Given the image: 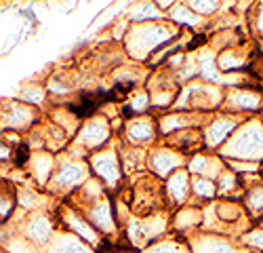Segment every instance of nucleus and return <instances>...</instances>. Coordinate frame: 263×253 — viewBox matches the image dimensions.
<instances>
[{"instance_id":"obj_21","label":"nucleus","mask_w":263,"mask_h":253,"mask_svg":"<svg viewBox=\"0 0 263 253\" xmlns=\"http://www.w3.org/2000/svg\"><path fill=\"white\" fill-rule=\"evenodd\" d=\"M200 228H202V207L200 205L187 203L179 209H175V213L171 215V230L181 239L196 234Z\"/></svg>"},{"instance_id":"obj_9","label":"nucleus","mask_w":263,"mask_h":253,"mask_svg":"<svg viewBox=\"0 0 263 253\" xmlns=\"http://www.w3.org/2000/svg\"><path fill=\"white\" fill-rule=\"evenodd\" d=\"M42 118H45L42 110L19 101L17 97L0 101V131H13L26 135Z\"/></svg>"},{"instance_id":"obj_31","label":"nucleus","mask_w":263,"mask_h":253,"mask_svg":"<svg viewBox=\"0 0 263 253\" xmlns=\"http://www.w3.org/2000/svg\"><path fill=\"white\" fill-rule=\"evenodd\" d=\"M126 19L130 24H147V21L166 19V13L158 9L154 0H137V3L126 11Z\"/></svg>"},{"instance_id":"obj_24","label":"nucleus","mask_w":263,"mask_h":253,"mask_svg":"<svg viewBox=\"0 0 263 253\" xmlns=\"http://www.w3.org/2000/svg\"><path fill=\"white\" fill-rule=\"evenodd\" d=\"M162 143H166L168 148H173V150L181 152L183 156H192L196 152L204 150V139H202V129H198V127H192V129H183V131H177L173 133L168 137H162L160 139Z\"/></svg>"},{"instance_id":"obj_1","label":"nucleus","mask_w":263,"mask_h":253,"mask_svg":"<svg viewBox=\"0 0 263 253\" xmlns=\"http://www.w3.org/2000/svg\"><path fill=\"white\" fill-rule=\"evenodd\" d=\"M181 30L175 24H171L168 19L147 21V24H130L122 40V51L126 59L145 66V61L152 53L166 45V42H171L173 38H177Z\"/></svg>"},{"instance_id":"obj_41","label":"nucleus","mask_w":263,"mask_h":253,"mask_svg":"<svg viewBox=\"0 0 263 253\" xmlns=\"http://www.w3.org/2000/svg\"><path fill=\"white\" fill-rule=\"evenodd\" d=\"M0 253H9V251H7L5 247H0Z\"/></svg>"},{"instance_id":"obj_8","label":"nucleus","mask_w":263,"mask_h":253,"mask_svg":"<svg viewBox=\"0 0 263 253\" xmlns=\"http://www.w3.org/2000/svg\"><path fill=\"white\" fill-rule=\"evenodd\" d=\"M89 169L91 175L97 177L107 192H116V190L124 184V173L120 167V156H118V143H107L101 150L93 152L89 158Z\"/></svg>"},{"instance_id":"obj_20","label":"nucleus","mask_w":263,"mask_h":253,"mask_svg":"<svg viewBox=\"0 0 263 253\" xmlns=\"http://www.w3.org/2000/svg\"><path fill=\"white\" fill-rule=\"evenodd\" d=\"M162 184L168 209H179L192 201V175L185 167L171 173L166 179H162Z\"/></svg>"},{"instance_id":"obj_10","label":"nucleus","mask_w":263,"mask_h":253,"mask_svg":"<svg viewBox=\"0 0 263 253\" xmlns=\"http://www.w3.org/2000/svg\"><path fill=\"white\" fill-rule=\"evenodd\" d=\"M21 213L24 215H21V220H17L15 230L42 251L51 243V239L55 237V232L59 228L55 220V211H34V213L21 211Z\"/></svg>"},{"instance_id":"obj_19","label":"nucleus","mask_w":263,"mask_h":253,"mask_svg":"<svg viewBox=\"0 0 263 253\" xmlns=\"http://www.w3.org/2000/svg\"><path fill=\"white\" fill-rule=\"evenodd\" d=\"M253 51H255V45H251V42H242V45H236V47H230V49L215 53L217 70L221 74H245L247 68H249Z\"/></svg>"},{"instance_id":"obj_25","label":"nucleus","mask_w":263,"mask_h":253,"mask_svg":"<svg viewBox=\"0 0 263 253\" xmlns=\"http://www.w3.org/2000/svg\"><path fill=\"white\" fill-rule=\"evenodd\" d=\"M118 156H120V167L124 177H133L139 175L147 169V150L145 148H135L122 143L118 139Z\"/></svg>"},{"instance_id":"obj_15","label":"nucleus","mask_w":263,"mask_h":253,"mask_svg":"<svg viewBox=\"0 0 263 253\" xmlns=\"http://www.w3.org/2000/svg\"><path fill=\"white\" fill-rule=\"evenodd\" d=\"M80 211L103 239H114L120 234V226H118V220L114 213V203L109 194H105L103 198H99L91 205H86Z\"/></svg>"},{"instance_id":"obj_14","label":"nucleus","mask_w":263,"mask_h":253,"mask_svg":"<svg viewBox=\"0 0 263 253\" xmlns=\"http://www.w3.org/2000/svg\"><path fill=\"white\" fill-rule=\"evenodd\" d=\"M242 120H245L242 116H236V114H230V112H223V110L209 114L206 122L202 124L204 150L219 152V148L234 135V131L238 129Z\"/></svg>"},{"instance_id":"obj_29","label":"nucleus","mask_w":263,"mask_h":253,"mask_svg":"<svg viewBox=\"0 0 263 253\" xmlns=\"http://www.w3.org/2000/svg\"><path fill=\"white\" fill-rule=\"evenodd\" d=\"M217 184V198H234V201H240L245 194V182L242 177H240L238 173H234L230 167H226L221 173H219V177L215 179Z\"/></svg>"},{"instance_id":"obj_34","label":"nucleus","mask_w":263,"mask_h":253,"mask_svg":"<svg viewBox=\"0 0 263 253\" xmlns=\"http://www.w3.org/2000/svg\"><path fill=\"white\" fill-rule=\"evenodd\" d=\"M217 198V184L215 179L209 177H198V175H192V201L194 203H213Z\"/></svg>"},{"instance_id":"obj_12","label":"nucleus","mask_w":263,"mask_h":253,"mask_svg":"<svg viewBox=\"0 0 263 253\" xmlns=\"http://www.w3.org/2000/svg\"><path fill=\"white\" fill-rule=\"evenodd\" d=\"M55 220H57V226L65 232H70V234L78 237L80 241H84L89 247L97 249L103 241V237L99 234V232L91 226V222L84 218V213L80 209L68 205V203H63L55 209Z\"/></svg>"},{"instance_id":"obj_26","label":"nucleus","mask_w":263,"mask_h":253,"mask_svg":"<svg viewBox=\"0 0 263 253\" xmlns=\"http://www.w3.org/2000/svg\"><path fill=\"white\" fill-rule=\"evenodd\" d=\"M166 19L171 21V24L177 26L181 32H204V24L209 21V19L200 17L198 13H194L183 0L177 3L166 13Z\"/></svg>"},{"instance_id":"obj_42","label":"nucleus","mask_w":263,"mask_h":253,"mask_svg":"<svg viewBox=\"0 0 263 253\" xmlns=\"http://www.w3.org/2000/svg\"><path fill=\"white\" fill-rule=\"evenodd\" d=\"M259 175H261V179H263V162H261V173H259Z\"/></svg>"},{"instance_id":"obj_36","label":"nucleus","mask_w":263,"mask_h":253,"mask_svg":"<svg viewBox=\"0 0 263 253\" xmlns=\"http://www.w3.org/2000/svg\"><path fill=\"white\" fill-rule=\"evenodd\" d=\"M247 26L251 36L263 45V0H251L247 9Z\"/></svg>"},{"instance_id":"obj_44","label":"nucleus","mask_w":263,"mask_h":253,"mask_svg":"<svg viewBox=\"0 0 263 253\" xmlns=\"http://www.w3.org/2000/svg\"><path fill=\"white\" fill-rule=\"evenodd\" d=\"M0 137H3V131H0Z\"/></svg>"},{"instance_id":"obj_2","label":"nucleus","mask_w":263,"mask_h":253,"mask_svg":"<svg viewBox=\"0 0 263 253\" xmlns=\"http://www.w3.org/2000/svg\"><path fill=\"white\" fill-rule=\"evenodd\" d=\"M217 154L221 158L263 162V120L259 116L245 118Z\"/></svg>"},{"instance_id":"obj_3","label":"nucleus","mask_w":263,"mask_h":253,"mask_svg":"<svg viewBox=\"0 0 263 253\" xmlns=\"http://www.w3.org/2000/svg\"><path fill=\"white\" fill-rule=\"evenodd\" d=\"M130 179H133L128 184L130 213L137 218H145V215L160 213V211H168L162 179L145 171L139 175H133Z\"/></svg>"},{"instance_id":"obj_5","label":"nucleus","mask_w":263,"mask_h":253,"mask_svg":"<svg viewBox=\"0 0 263 253\" xmlns=\"http://www.w3.org/2000/svg\"><path fill=\"white\" fill-rule=\"evenodd\" d=\"M223 97H226V87H219V84H211V82L196 78L192 82L181 84L173 110H192V112L213 114L221 110Z\"/></svg>"},{"instance_id":"obj_30","label":"nucleus","mask_w":263,"mask_h":253,"mask_svg":"<svg viewBox=\"0 0 263 253\" xmlns=\"http://www.w3.org/2000/svg\"><path fill=\"white\" fill-rule=\"evenodd\" d=\"M240 203H242V207L247 211V215L251 218V222L259 224V220L263 218V179L261 177L247 186Z\"/></svg>"},{"instance_id":"obj_6","label":"nucleus","mask_w":263,"mask_h":253,"mask_svg":"<svg viewBox=\"0 0 263 253\" xmlns=\"http://www.w3.org/2000/svg\"><path fill=\"white\" fill-rule=\"evenodd\" d=\"M91 177V169H89V160L86 158H76L68 152L57 154V165L53 177L47 186V192L51 196H63L68 198L74 190H78L86 179Z\"/></svg>"},{"instance_id":"obj_4","label":"nucleus","mask_w":263,"mask_h":253,"mask_svg":"<svg viewBox=\"0 0 263 253\" xmlns=\"http://www.w3.org/2000/svg\"><path fill=\"white\" fill-rule=\"evenodd\" d=\"M112 141H114V131H112V124H109V118L103 114H95L91 118L82 120L78 133L72 137L65 152L76 158H89L93 152L101 150V148H105Z\"/></svg>"},{"instance_id":"obj_22","label":"nucleus","mask_w":263,"mask_h":253,"mask_svg":"<svg viewBox=\"0 0 263 253\" xmlns=\"http://www.w3.org/2000/svg\"><path fill=\"white\" fill-rule=\"evenodd\" d=\"M55 165H57V154H53L49 150H34L30 156V162L26 167V173L34 186L47 190V186L53 177V171H55Z\"/></svg>"},{"instance_id":"obj_40","label":"nucleus","mask_w":263,"mask_h":253,"mask_svg":"<svg viewBox=\"0 0 263 253\" xmlns=\"http://www.w3.org/2000/svg\"><path fill=\"white\" fill-rule=\"evenodd\" d=\"M154 3L158 5V9L162 11V13H168L175 5H177V3H181V0H154Z\"/></svg>"},{"instance_id":"obj_18","label":"nucleus","mask_w":263,"mask_h":253,"mask_svg":"<svg viewBox=\"0 0 263 253\" xmlns=\"http://www.w3.org/2000/svg\"><path fill=\"white\" fill-rule=\"evenodd\" d=\"M206 118H209V114L192 112V110H168V112L156 114L160 139L177 133V131H183V129H192V127L202 129V124L206 122Z\"/></svg>"},{"instance_id":"obj_13","label":"nucleus","mask_w":263,"mask_h":253,"mask_svg":"<svg viewBox=\"0 0 263 253\" xmlns=\"http://www.w3.org/2000/svg\"><path fill=\"white\" fill-rule=\"evenodd\" d=\"M118 139L122 143L135 146V148H145V150H149L152 146H156L160 141L156 114H141V116L126 118L122 131L118 135Z\"/></svg>"},{"instance_id":"obj_32","label":"nucleus","mask_w":263,"mask_h":253,"mask_svg":"<svg viewBox=\"0 0 263 253\" xmlns=\"http://www.w3.org/2000/svg\"><path fill=\"white\" fill-rule=\"evenodd\" d=\"M17 99L28 103V105H34V108H38V110L42 108V105L51 103L47 87H45V80H28V82H24L21 84V89H19Z\"/></svg>"},{"instance_id":"obj_23","label":"nucleus","mask_w":263,"mask_h":253,"mask_svg":"<svg viewBox=\"0 0 263 253\" xmlns=\"http://www.w3.org/2000/svg\"><path fill=\"white\" fill-rule=\"evenodd\" d=\"M185 169L190 171V175H198V177H209V179H217L219 173L226 169V160L219 156L217 152H209V150H200L187 158Z\"/></svg>"},{"instance_id":"obj_17","label":"nucleus","mask_w":263,"mask_h":253,"mask_svg":"<svg viewBox=\"0 0 263 253\" xmlns=\"http://www.w3.org/2000/svg\"><path fill=\"white\" fill-rule=\"evenodd\" d=\"M192 253H251L247 251L238 241L217 232H202L198 230L196 234L185 239Z\"/></svg>"},{"instance_id":"obj_33","label":"nucleus","mask_w":263,"mask_h":253,"mask_svg":"<svg viewBox=\"0 0 263 253\" xmlns=\"http://www.w3.org/2000/svg\"><path fill=\"white\" fill-rule=\"evenodd\" d=\"M17 211L15 184L7 177H0V224H9Z\"/></svg>"},{"instance_id":"obj_16","label":"nucleus","mask_w":263,"mask_h":253,"mask_svg":"<svg viewBox=\"0 0 263 253\" xmlns=\"http://www.w3.org/2000/svg\"><path fill=\"white\" fill-rule=\"evenodd\" d=\"M185 165H187V156L173 150L162 141L147 150V173L156 175L158 179H166L171 173H175L177 169H183Z\"/></svg>"},{"instance_id":"obj_39","label":"nucleus","mask_w":263,"mask_h":253,"mask_svg":"<svg viewBox=\"0 0 263 253\" xmlns=\"http://www.w3.org/2000/svg\"><path fill=\"white\" fill-rule=\"evenodd\" d=\"M13 152H15V148L0 137V167H5V165L13 167Z\"/></svg>"},{"instance_id":"obj_37","label":"nucleus","mask_w":263,"mask_h":253,"mask_svg":"<svg viewBox=\"0 0 263 253\" xmlns=\"http://www.w3.org/2000/svg\"><path fill=\"white\" fill-rule=\"evenodd\" d=\"M238 243L251 253H263V228L253 226L238 237Z\"/></svg>"},{"instance_id":"obj_28","label":"nucleus","mask_w":263,"mask_h":253,"mask_svg":"<svg viewBox=\"0 0 263 253\" xmlns=\"http://www.w3.org/2000/svg\"><path fill=\"white\" fill-rule=\"evenodd\" d=\"M118 105H120V114L124 118H133V116H141V114H152L149 93H147L145 87L133 89Z\"/></svg>"},{"instance_id":"obj_43","label":"nucleus","mask_w":263,"mask_h":253,"mask_svg":"<svg viewBox=\"0 0 263 253\" xmlns=\"http://www.w3.org/2000/svg\"><path fill=\"white\" fill-rule=\"evenodd\" d=\"M259 226H261V228H263V218H261V220H259Z\"/></svg>"},{"instance_id":"obj_7","label":"nucleus","mask_w":263,"mask_h":253,"mask_svg":"<svg viewBox=\"0 0 263 253\" xmlns=\"http://www.w3.org/2000/svg\"><path fill=\"white\" fill-rule=\"evenodd\" d=\"M168 228H171L168 211H160V213L145 215V218L130 215L128 222L122 226V239L133 249H145L147 245L164 239Z\"/></svg>"},{"instance_id":"obj_38","label":"nucleus","mask_w":263,"mask_h":253,"mask_svg":"<svg viewBox=\"0 0 263 253\" xmlns=\"http://www.w3.org/2000/svg\"><path fill=\"white\" fill-rule=\"evenodd\" d=\"M183 3H185L194 13H198L200 17L213 19L215 15H219V11H221L223 0H183Z\"/></svg>"},{"instance_id":"obj_35","label":"nucleus","mask_w":263,"mask_h":253,"mask_svg":"<svg viewBox=\"0 0 263 253\" xmlns=\"http://www.w3.org/2000/svg\"><path fill=\"white\" fill-rule=\"evenodd\" d=\"M141 253H192L190 251V245L185 239L181 237H164L156 243L147 245L145 249H141Z\"/></svg>"},{"instance_id":"obj_11","label":"nucleus","mask_w":263,"mask_h":253,"mask_svg":"<svg viewBox=\"0 0 263 253\" xmlns=\"http://www.w3.org/2000/svg\"><path fill=\"white\" fill-rule=\"evenodd\" d=\"M221 110L251 118L263 110V89L259 84H236L226 89V97L221 103Z\"/></svg>"},{"instance_id":"obj_27","label":"nucleus","mask_w":263,"mask_h":253,"mask_svg":"<svg viewBox=\"0 0 263 253\" xmlns=\"http://www.w3.org/2000/svg\"><path fill=\"white\" fill-rule=\"evenodd\" d=\"M40 253H95V249L89 247L84 241H80L78 237L70 234V232L57 230L55 237L51 239V243Z\"/></svg>"}]
</instances>
